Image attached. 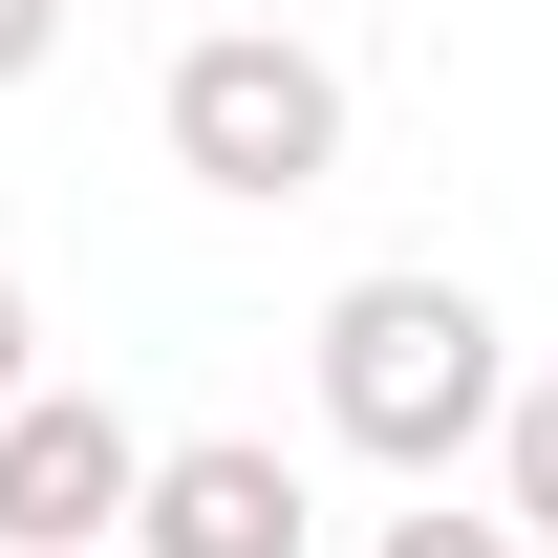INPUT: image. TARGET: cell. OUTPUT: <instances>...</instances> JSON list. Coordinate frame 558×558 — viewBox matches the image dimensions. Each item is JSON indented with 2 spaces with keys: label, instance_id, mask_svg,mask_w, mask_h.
Returning <instances> with one entry per match:
<instances>
[{
  "label": "cell",
  "instance_id": "6da1fadb",
  "mask_svg": "<svg viewBox=\"0 0 558 558\" xmlns=\"http://www.w3.org/2000/svg\"><path fill=\"white\" fill-rule=\"evenodd\" d=\"M323 429L365 473H451L515 429V344H494L473 279H344L323 301Z\"/></svg>",
  "mask_w": 558,
  "mask_h": 558
},
{
  "label": "cell",
  "instance_id": "7a4b0ae2",
  "mask_svg": "<svg viewBox=\"0 0 558 558\" xmlns=\"http://www.w3.org/2000/svg\"><path fill=\"white\" fill-rule=\"evenodd\" d=\"M150 108H172V172L194 194H323L344 172V65L279 44V22H194Z\"/></svg>",
  "mask_w": 558,
  "mask_h": 558
},
{
  "label": "cell",
  "instance_id": "3957f363",
  "mask_svg": "<svg viewBox=\"0 0 558 558\" xmlns=\"http://www.w3.org/2000/svg\"><path fill=\"white\" fill-rule=\"evenodd\" d=\"M130 515H150V429L108 387L0 409V558H130Z\"/></svg>",
  "mask_w": 558,
  "mask_h": 558
},
{
  "label": "cell",
  "instance_id": "277c9868",
  "mask_svg": "<svg viewBox=\"0 0 558 558\" xmlns=\"http://www.w3.org/2000/svg\"><path fill=\"white\" fill-rule=\"evenodd\" d=\"M301 515H323V494L279 473L258 429H194V451H150V515H130V558H301Z\"/></svg>",
  "mask_w": 558,
  "mask_h": 558
},
{
  "label": "cell",
  "instance_id": "5b68a950",
  "mask_svg": "<svg viewBox=\"0 0 558 558\" xmlns=\"http://www.w3.org/2000/svg\"><path fill=\"white\" fill-rule=\"evenodd\" d=\"M494 515H515V537H558V365L515 387V429H494Z\"/></svg>",
  "mask_w": 558,
  "mask_h": 558
},
{
  "label": "cell",
  "instance_id": "8992f818",
  "mask_svg": "<svg viewBox=\"0 0 558 558\" xmlns=\"http://www.w3.org/2000/svg\"><path fill=\"white\" fill-rule=\"evenodd\" d=\"M365 558H537V537H515V515H387Z\"/></svg>",
  "mask_w": 558,
  "mask_h": 558
},
{
  "label": "cell",
  "instance_id": "52a82bcc",
  "mask_svg": "<svg viewBox=\"0 0 558 558\" xmlns=\"http://www.w3.org/2000/svg\"><path fill=\"white\" fill-rule=\"evenodd\" d=\"M22 344H44V323H22V279H0V409H44V365H22Z\"/></svg>",
  "mask_w": 558,
  "mask_h": 558
},
{
  "label": "cell",
  "instance_id": "ba28073f",
  "mask_svg": "<svg viewBox=\"0 0 558 558\" xmlns=\"http://www.w3.org/2000/svg\"><path fill=\"white\" fill-rule=\"evenodd\" d=\"M44 44H65V22H44V0H0V86H44Z\"/></svg>",
  "mask_w": 558,
  "mask_h": 558
}]
</instances>
